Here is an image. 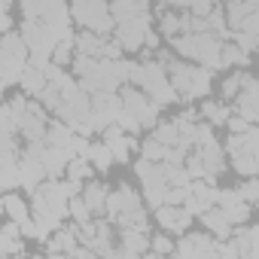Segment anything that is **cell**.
<instances>
[{"label":"cell","instance_id":"cell-1","mask_svg":"<svg viewBox=\"0 0 259 259\" xmlns=\"http://www.w3.org/2000/svg\"><path fill=\"white\" fill-rule=\"evenodd\" d=\"M128 82L132 85H141L156 104H162V107H168V104H177L180 101V95H177V89H174V82H171V76H168V67L162 64V61H132V70H128Z\"/></svg>","mask_w":259,"mask_h":259},{"label":"cell","instance_id":"cell-2","mask_svg":"<svg viewBox=\"0 0 259 259\" xmlns=\"http://www.w3.org/2000/svg\"><path fill=\"white\" fill-rule=\"evenodd\" d=\"M107 217L125 229H141V232H150V217H147V204L144 198L128 186V183H119V189H110V198H107Z\"/></svg>","mask_w":259,"mask_h":259},{"label":"cell","instance_id":"cell-3","mask_svg":"<svg viewBox=\"0 0 259 259\" xmlns=\"http://www.w3.org/2000/svg\"><path fill=\"white\" fill-rule=\"evenodd\" d=\"M70 16L85 31H98V34L116 31V19L110 13V0H70Z\"/></svg>","mask_w":259,"mask_h":259},{"label":"cell","instance_id":"cell-4","mask_svg":"<svg viewBox=\"0 0 259 259\" xmlns=\"http://www.w3.org/2000/svg\"><path fill=\"white\" fill-rule=\"evenodd\" d=\"M119 95H122V107L132 113L138 122H141V128H153L159 125V113H162V104H156L141 85H132V82H125L122 89H119Z\"/></svg>","mask_w":259,"mask_h":259},{"label":"cell","instance_id":"cell-5","mask_svg":"<svg viewBox=\"0 0 259 259\" xmlns=\"http://www.w3.org/2000/svg\"><path fill=\"white\" fill-rule=\"evenodd\" d=\"M135 174L144 186V198L147 204L156 210L159 204H165V192H168V177H165V165L162 162H150L141 156V162H135Z\"/></svg>","mask_w":259,"mask_h":259},{"label":"cell","instance_id":"cell-6","mask_svg":"<svg viewBox=\"0 0 259 259\" xmlns=\"http://www.w3.org/2000/svg\"><path fill=\"white\" fill-rule=\"evenodd\" d=\"M122 113V95L119 92H92V128L101 135L104 128H110Z\"/></svg>","mask_w":259,"mask_h":259},{"label":"cell","instance_id":"cell-7","mask_svg":"<svg viewBox=\"0 0 259 259\" xmlns=\"http://www.w3.org/2000/svg\"><path fill=\"white\" fill-rule=\"evenodd\" d=\"M150 31H153V16H150V13H144V16L132 19V22L116 25L113 37L119 40V46H122L125 52H141V49H144V43H147V34H150Z\"/></svg>","mask_w":259,"mask_h":259},{"label":"cell","instance_id":"cell-8","mask_svg":"<svg viewBox=\"0 0 259 259\" xmlns=\"http://www.w3.org/2000/svg\"><path fill=\"white\" fill-rule=\"evenodd\" d=\"M177 256H220V238H213L210 232H183V238L177 241Z\"/></svg>","mask_w":259,"mask_h":259},{"label":"cell","instance_id":"cell-9","mask_svg":"<svg viewBox=\"0 0 259 259\" xmlns=\"http://www.w3.org/2000/svg\"><path fill=\"white\" fill-rule=\"evenodd\" d=\"M192 220H195V213H192L186 204H159V207H156V223H159L165 232H171V235L189 232Z\"/></svg>","mask_w":259,"mask_h":259},{"label":"cell","instance_id":"cell-10","mask_svg":"<svg viewBox=\"0 0 259 259\" xmlns=\"http://www.w3.org/2000/svg\"><path fill=\"white\" fill-rule=\"evenodd\" d=\"M101 141L113 150V156H116V162H128L132 159V153L135 150H141V144H138V138L135 135H128L122 125H110V128H104L101 132Z\"/></svg>","mask_w":259,"mask_h":259},{"label":"cell","instance_id":"cell-11","mask_svg":"<svg viewBox=\"0 0 259 259\" xmlns=\"http://www.w3.org/2000/svg\"><path fill=\"white\" fill-rule=\"evenodd\" d=\"M19 171H22V189L31 195L43 180H46V168H43V159L22 150V159H19Z\"/></svg>","mask_w":259,"mask_h":259},{"label":"cell","instance_id":"cell-12","mask_svg":"<svg viewBox=\"0 0 259 259\" xmlns=\"http://www.w3.org/2000/svg\"><path fill=\"white\" fill-rule=\"evenodd\" d=\"M195 150H198V156H201V162L207 168V183H217V177L226 171V147H220V141L213 138V141H207V144H201Z\"/></svg>","mask_w":259,"mask_h":259},{"label":"cell","instance_id":"cell-13","mask_svg":"<svg viewBox=\"0 0 259 259\" xmlns=\"http://www.w3.org/2000/svg\"><path fill=\"white\" fill-rule=\"evenodd\" d=\"M217 186L213 183H207V180H192V192H189V198H186V207L195 213V217H201V213H207L213 204H217Z\"/></svg>","mask_w":259,"mask_h":259},{"label":"cell","instance_id":"cell-14","mask_svg":"<svg viewBox=\"0 0 259 259\" xmlns=\"http://www.w3.org/2000/svg\"><path fill=\"white\" fill-rule=\"evenodd\" d=\"M201 223H204V229L213 235V238H220V241H229L232 235H235V223L226 217V210L223 207H210L207 213H201Z\"/></svg>","mask_w":259,"mask_h":259},{"label":"cell","instance_id":"cell-15","mask_svg":"<svg viewBox=\"0 0 259 259\" xmlns=\"http://www.w3.org/2000/svg\"><path fill=\"white\" fill-rule=\"evenodd\" d=\"M150 232H141V229H132V226H125V229H119V241H122V250H125V256L132 259V256H144V253H150Z\"/></svg>","mask_w":259,"mask_h":259},{"label":"cell","instance_id":"cell-16","mask_svg":"<svg viewBox=\"0 0 259 259\" xmlns=\"http://www.w3.org/2000/svg\"><path fill=\"white\" fill-rule=\"evenodd\" d=\"M43 159V168H46V177L49 180H58V177H64L67 174V165H70V153L64 150V147H46V153L40 156Z\"/></svg>","mask_w":259,"mask_h":259},{"label":"cell","instance_id":"cell-17","mask_svg":"<svg viewBox=\"0 0 259 259\" xmlns=\"http://www.w3.org/2000/svg\"><path fill=\"white\" fill-rule=\"evenodd\" d=\"M79 244H82V241H79V226L70 223V226H61V229L55 232V238L43 244V250H46V253H70V250L79 247Z\"/></svg>","mask_w":259,"mask_h":259},{"label":"cell","instance_id":"cell-18","mask_svg":"<svg viewBox=\"0 0 259 259\" xmlns=\"http://www.w3.org/2000/svg\"><path fill=\"white\" fill-rule=\"evenodd\" d=\"M110 13H113L116 25L132 22L144 13H150V0H110Z\"/></svg>","mask_w":259,"mask_h":259},{"label":"cell","instance_id":"cell-19","mask_svg":"<svg viewBox=\"0 0 259 259\" xmlns=\"http://www.w3.org/2000/svg\"><path fill=\"white\" fill-rule=\"evenodd\" d=\"M0 207H4L7 220H16V223H25L31 217V201H25L16 189L13 192H4V198H0Z\"/></svg>","mask_w":259,"mask_h":259},{"label":"cell","instance_id":"cell-20","mask_svg":"<svg viewBox=\"0 0 259 259\" xmlns=\"http://www.w3.org/2000/svg\"><path fill=\"white\" fill-rule=\"evenodd\" d=\"M82 198L89 201V207H92V213L95 217H107V198H110V186L107 183H89V186H82Z\"/></svg>","mask_w":259,"mask_h":259},{"label":"cell","instance_id":"cell-21","mask_svg":"<svg viewBox=\"0 0 259 259\" xmlns=\"http://www.w3.org/2000/svg\"><path fill=\"white\" fill-rule=\"evenodd\" d=\"M46 82H49L46 70H40V67L28 64V67H25V73H22V79H19V89H22L28 98H40V92L46 89Z\"/></svg>","mask_w":259,"mask_h":259},{"label":"cell","instance_id":"cell-22","mask_svg":"<svg viewBox=\"0 0 259 259\" xmlns=\"http://www.w3.org/2000/svg\"><path fill=\"white\" fill-rule=\"evenodd\" d=\"M223 10H226V22H229L232 31H241V28L247 25L250 13H253V7L247 4V0H226Z\"/></svg>","mask_w":259,"mask_h":259},{"label":"cell","instance_id":"cell-23","mask_svg":"<svg viewBox=\"0 0 259 259\" xmlns=\"http://www.w3.org/2000/svg\"><path fill=\"white\" fill-rule=\"evenodd\" d=\"M73 128L64 122V119H55V122H49V128H46V144L49 147H70V141H73Z\"/></svg>","mask_w":259,"mask_h":259},{"label":"cell","instance_id":"cell-24","mask_svg":"<svg viewBox=\"0 0 259 259\" xmlns=\"http://www.w3.org/2000/svg\"><path fill=\"white\" fill-rule=\"evenodd\" d=\"M0 55L22 58V61H28V58H31V49H28V43H25L22 31H7V34H4V49H0Z\"/></svg>","mask_w":259,"mask_h":259},{"label":"cell","instance_id":"cell-25","mask_svg":"<svg viewBox=\"0 0 259 259\" xmlns=\"http://www.w3.org/2000/svg\"><path fill=\"white\" fill-rule=\"evenodd\" d=\"M104 40H107V34H98V31H79L76 34V52L79 55H98L101 58V49H104Z\"/></svg>","mask_w":259,"mask_h":259},{"label":"cell","instance_id":"cell-26","mask_svg":"<svg viewBox=\"0 0 259 259\" xmlns=\"http://www.w3.org/2000/svg\"><path fill=\"white\" fill-rule=\"evenodd\" d=\"M201 116H204L213 128H220V125H226V122H229L232 110H229V104H226V101H210V98H204V101H201Z\"/></svg>","mask_w":259,"mask_h":259},{"label":"cell","instance_id":"cell-27","mask_svg":"<svg viewBox=\"0 0 259 259\" xmlns=\"http://www.w3.org/2000/svg\"><path fill=\"white\" fill-rule=\"evenodd\" d=\"M89 159H92V165H95L98 174H107V171L113 168V162H116L113 150H110L104 141H92V147H89Z\"/></svg>","mask_w":259,"mask_h":259},{"label":"cell","instance_id":"cell-28","mask_svg":"<svg viewBox=\"0 0 259 259\" xmlns=\"http://www.w3.org/2000/svg\"><path fill=\"white\" fill-rule=\"evenodd\" d=\"M159 34H162L165 40L183 34V16L174 13V10H168V7H162V10H159Z\"/></svg>","mask_w":259,"mask_h":259},{"label":"cell","instance_id":"cell-29","mask_svg":"<svg viewBox=\"0 0 259 259\" xmlns=\"http://www.w3.org/2000/svg\"><path fill=\"white\" fill-rule=\"evenodd\" d=\"M153 138H159L165 147H177V144H183V135H180V122H177V116H174L171 122H159V125L153 128Z\"/></svg>","mask_w":259,"mask_h":259},{"label":"cell","instance_id":"cell-30","mask_svg":"<svg viewBox=\"0 0 259 259\" xmlns=\"http://www.w3.org/2000/svg\"><path fill=\"white\" fill-rule=\"evenodd\" d=\"M247 61H250V52H244L235 40L223 43V70L226 67H247Z\"/></svg>","mask_w":259,"mask_h":259},{"label":"cell","instance_id":"cell-31","mask_svg":"<svg viewBox=\"0 0 259 259\" xmlns=\"http://www.w3.org/2000/svg\"><path fill=\"white\" fill-rule=\"evenodd\" d=\"M92 171H95V165H92V159H89V156H73V159H70V165H67V174H64V177L85 183V180L92 177Z\"/></svg>","mask_w":259,"mask_h":259},{"label":"cell","instance_id":"cell-32","mask_svg":"<svg viewBox=\"0 0 259 259\" xmlns=\"http://www.w3.org/2000/svg\"><path fill=\"white\" fill-rule=\"evenodd\" d=\"M244 70H238V73H232V76H226L223 79V85H220V98L229 104V101H238V95H241V89H244Z\"/></svg>","mask_w":259,"mask_h":259},{"label":"cell","instance_id":"cell-33","mask_svg":"<svg viewBox=\"0 0 259 259\" xmlns=\"http://www.w3.org/2000/svg\"><path fill=\"white\" fill-rule=\"evenodd\" d=\"M73 58H76V37H70V40H61V43L52 49V61H55V64H61V67L73 64Z\"/></svg>","mask_w":259,"mask_h":259},{"label":"cell","instance_id":"cell-34","mask_svg":"<svg viewBox=\"0 0 259 259\" xmlns=\"http://www.w3.org/2000/svg\"><path fill=\"white\" fill-rule=\"evenodd\" d=\"M141 156L144 159H150V162H165V156H168V147L159 141V138H147L144 144H141Z\"/></svg>","mask_w":259,"mask_h":259},{"label":"cell","instance_id":"cell-35","mask_svg":"<svg viewBox=\"0 0 259 259\" xmlns=\"http://www.w3.org/2000/svg\"><path fill=\"white\" fill-rule=\"evenodd\" d=\"M70 220H73V223H89V220H95V213H92L89 201L82 198V192L70 198Z\"/></svg>","mask_w":259,"mask_h":259},{"label":"cell","instance_id":"cell-36","mask_svg":"<svg viewBox=\"0 0 259 259\" xmlns=\"http://www.w3.org/2000/svg\"><path fill=\"white\" fill-rule=\"evenodd\" d=\"M171 253H177V244L168 235H153L150 238V253L147 256H171Z\"/></svg>","mask_w":259,"mask_h":259},{"label":"cell","instance_id":"cell-37","mask_svg":"<svg viewBox=\"0 0 259 259\" xmlns=\"http://www.w3.org/2000/svg\"><path fill=\"white\" fill-rule=\"evenodd\" d=\"M217 207H220V204H217ZM223 210H226V217H229L235 226H244V223L250 220V201H244V198L235 201V204H229V207H223Z\"/></svg>","mask_w":259,"mask_h":259},{"label":"cell","instance_id":"cell-38","mask_svg":"<svg viewBox=\"0 0 259 259\" xmlns=\"http://www.w3.org/2000/svg\"><path fill=\"white\" fill-rule=\"evenodd\" d=\"M232 40H235L244 52H259V34H250V31H232Z\"/></svg>","mask_w":259,"mask_h":259},{"label":"cell","instance_id":"cell-39","mask_svg":"<svg viewBox=\"0 0 259 259\" xmlns=\"http://www.w3.org/2000/svg\"><path fill=\"white\" fill-rule=\"evenodd\" d=\"M238 192L244 195V201L256 204L259 201V177H244V183L238 186Z\"/></svg>","mask_w":259,"mask_h":259},{"label":"cell","instance_id":"cell-40","mask_svg":"<svg viewBox=\"0 0 259 259\" xmlns=\"http://www.w3.org/2000/svg\"><path fill=\"white\" fill-rule=\"evenodd\" d=\"M89 147H92V141H89V135H73V141H70V147H67V153L70 156H89Z\"/></svg>","mask_w":259,"mask_h":259},{"label":"cell","instance_id":"cell-41","mask_svg":"<svg viewBox=\"0 0 259 259\" xmlns=\"http://www.w3.org/2000/svg\"><path fill=\"white\" fill-rule=\"evenodd\" d=\"M226 125H229V132H232V135H241V132H247V128H250L253 122H247V119H244L241 113H232Z\"/></svg>","mask_w":259,"mask_h":259},{"label":"cell","instance_id":"cell-42","mask_svg":"<svg viewBox=\"0 0 259 259\" xmlns=\"http://www.w3.org/2000/svg\"><path fill=\"white\" fill-rule=\"evenodd\" d=\"M241 31H250V34H259V10H253V13H250V19H247V25H244Z\"/></svg>","mask_w":259,"mask_h":259},{"label":"cell","instance_id":"cell-43","mask_svg":"<svg viewBox=\"0 0 259 259\" xmlns=\"http://www.w3.org/2000/svg\"><path fill=\"white\" fill-rule=\"evenodd\" d=\"M192 0H159V7H168V10H189Z\"/></svg>","mask_w":259,"mask_h":259},{"label":"cell","instance_id":"cell-44","mask_svg":"<svg viewBox=\"0 0 259 259\" xmlns=\"http://www.w3.org/2000/svg\"><path fill=\"white\" fill-rule=\"evenodd\" d=\"M247 4H250V7H253V10H259V0H247Z\"/></svg>","mask_w":259,"mask_h":259},{"label":"cell","instance_id":"cell-45","mask_svg":"<svg viewBox=\"0 0 259 259\" xmlns=\"http://www.w3.org/2000/svg\"><path fill=\"white\" fill-rule=\"evenodd\" d=\"M256 207H259V201H256Z\"/></svg>","mask_w":259,"mask_h":259},{"label":"cell","instance_id":"cell-46","mask_svg":"<svg viewBox=\"0 0 259 259\" xmlns=\"http://www.w3.org/2000/svg\"><path fill=\"white\" fill-rule=\"evenodd\" d=\"M256 55H259V52H256Z\"/></svg>","mask_w":259,"mask_h":259}]
</instances>
